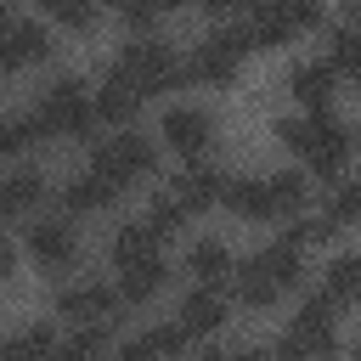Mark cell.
<instances>
[{"mask_svg":"<svg viewBox=\"0 0 361 361\" xmlns=\"http://www.w3.org/2000/svg\"><path fill=\"white\" fill-rule=\"evenodd\" d=\"M276 141L288 152H299L305 169L322 175V180H338L344 164H350V152H355V130L338 124L327 107L322 113H305V118H276Z\"/></svg>","mask_w":361,"mask_h":361,"instance_id":"obj_1","label":"cell"},{"mask_svg":"<svg viewBox=\"0 0 361 361\" xmlns=\"http://www.w3.org/2000/svg\"><path fill=\"white\" fill-rule=\"evenodd\" d=\"M113 73L130 79L141 96H164V90H175V85L186 79V62L175 56L169 39H158V34H130V39L118 45V56H113Z\"/></svg>","mask_w":361,"mask_h":361,"instance_id":"obj_2","label":"cell"},{"mask_svg":"<svg viewBox=\"0 0 361 361\" xmlns=\"http://www.w3.org/2000/svg\"><path fill=\"white\" fill-rule=\"evenodd\" d=\"M34 113H39V124H45V135H68V141H85L90 130H96V107H90V85L85 79H73V73H56L45 90H39V102H34Z\"/></svg>","mask_w":361,"mask_h":361,"instance_id":"obj_3","label":"cell"},{"mask_svg":"<svg viewBox=\"0 0 361 361\" xmlns=\"http://www.w3.org/2000/svg\"><path fill=\"white\" fill-rule=\"evenodd\" d=\"M338 305L333 299H322V293H310L305 305H299V316L282 327V355H293V361H327L333 350H338V316H333Z\"/></svg>","mask_w":361,"mask_h":361,"instance_id":"obj_4","label":"cell"},{"mask_svg":"<svg viewBox=\"0 0 361 361\" xmlns=\"http://www.w3.org/2000/svg\"><path fill=\"white\" fill-rule=\"evenodd\" d=\"M248 51H254L248 28H214V34H203V39L192 45V56H186V79H197V85H231V79L243 73Z\"/></svg>","mask_w":361,"mask_h":361,"instance_id":"obj_5","label":"cell"},{"mask_svg":"<svg viewBox=\"0 0 361 361\" xmlns=\"http://www.w3.org/2000/svg\"><path fill=\"white\" fill-rule=\"evenodd\" d=\"M90 169H102L118 192L124 186H135V180H152V169H158V147H152V135H141V130H118V135H107L96 152H90Z\"/></svg>","mask_w":361,"mask_h":361,"instance_id":"obj_6","label":"cell"},{"mask_svg":"<svg viewBox=\"0 0 361 361\" xmlns=\"http://www.w3.org/2000/svg\"><path fill=\"white\" fill-rule=\"evenodd\" d=\"M248 39L254 45H288L322 23V0H248Z\"/></svg>","mask_w":361,"mask_h":361,"instance_id":"obj_7","label":"cell"},{"mask_svg":"<svg viewBox=\"0 0 361 361\" xmlns=\"http://www.w3.org/2000/svg\"><path fill=\"white\" fill-rule=\"evenodd\" d=\"M51 51H56V45H51L45 23H28V17H17V11L0 0V73H23V68H39Z\"/></svg>","mask_w":361,"mask_h":361,"instance_id":"obj_8","label":"cell"},{"mask_svg":"<svg viewBox=\"0 0 361 361\" xmlns=\"http://www.w3.org/2000/svg\"><path fill=\"white\" fill-rule=\"evenodd\" d=\"M28 259H34L39 271H51V276L73 271V265H79V231H73L68 220H34V226H28Z\"/></svg>","mask_w":361,"mask_h":361,"instance_id":"obj_9","label":"cell"},{"mask_svg":"<svg viewBox=\"0 0 361 361\" xmlns=\"http://www.w3.org/2000/svg\"><path fill=\"white\" fill-rule=\"evenodd\" d=\"M118 288H107V282H68L62 293H56V316H68L73 327H102L107 316H118Z\"/></svg>","mask_w":361,"mask_h":361,"instance_id":"obj_10","label":"cell"},{"mask_svg":"<svg viewBox=\"0 0 361 361\" xmlns=\"http://www.w3.org/2000/svg\"><path fill=\"white\" fill-rule=\"evenodd\" d=\"M158 135H164L169 152H180V158H203L209 141H214V118H209L203 107H169Z\"/></svg>","mask_w":361,"mask_h":361,"instance_id":"obj_11","label":"cell"},{"mask_svg":"<svg viewBox=\"0 0 361 361\" xmlns=\"http://www.w3.org/2000/svg\"><path fill=\"white\" fill-rule=\"evenodd\" d=\"M175 327H180L186 338L220 333V327H226V293L209 288V282H197L192 293H180V305H175Z\"/></svg>","mask_w":361,"mask_h":361,"instance_id":"obj_12","label":"cell"},{"mask_svg":"<svg viewBox=\"0 0 361 361\" xmlns=\"http://www.w3.org/2000/svg\"><path fill=\"white\" fill-rule=\"evenodd\" d=\"M169 197H175L186 214L220 209V197H226V175H220V169H209V164H192V169H180V175L169 180Z\"/></svg>","mask_w":361,"mask_h":361,"instance_id":"obj_13","label":"cell"},{"mask_svg":"<svg viewBox=\"0 0 361 361\" xmlns=\"http://www.w3.org/2000/svg\"><path fill=\"white\" fill-rule=\"evenodd\" d=\"M333 90H338V73L327 68V56H322V62L310 56V62H293V68H288V96H293L305 113H322V107L333 102Z\"/></svg>","mask_w":361,"mask_h":361,"instance_id":"obj_14","label":"cell"},{"mask_svg":"<svg viewBox=\"0 0 361 361\" xmlns=\"http://www.w3.org/2000/svg\"><path fill=\"white\" fill-rule=\"evenodd\" d=\"M90 107H96V124H118V130H124V124H135V113H141V90L107 68V79L90 90Z\"/></svg>","mask_w":361,"mask_h":361,"instance_id":"obj_15","label":"cell"},{"mask_svg":"<svg viewBox=\"0 0 361 361\" xmlns=\"http://www.w3.org/2000/svg\"><path fill=\"white\" fill-rule=\"evenodd\" d=\"M62 203H68V214H102V209L118 203V186L102 169H79V175L62 180Z\"/></svg>","mask_w":361,"mask_h":361,"instance_id":"obj_16","label":"cell"},{"mask_svg":"<svg viewBox=\"0 0 361 361\" xmlns=\"http://www.w3.org/2000/svg\"><path fill=\"white\" fill-rule=\"evenodd\" d=\"M180 355H186V333L175 322H158L118 344V361H180Z\"/></svg>","mask_w":361,"mask_h":361,"instance_id":"obj_17","label":"cell"},{"mask_svg":"<svg viewBox=\"0 0 361 361\" xmlns=\"http://www.w3.org/2000/svg\"><path fill=\"white\" fill-rule=\"evenodd\" d=\"M164 282H169V265H164V254L118 265V299H124V305H152V299L164 293Z\"/></svg>","mask_w":361,"mask_h":361,"instance_id":"obj_18","label":"cell"},{"mask_svg":"<svg viewBox=\"0 0 361 361\" xmlns=\"http://www.w3.org/2000/svg\"><path fill=\"white\" fill-rule=\"evenodd\" d=\"M39 197H45V175H39V169H11V175H0V220L34 214Z\"/></svg>","mask_w":361,"mask_h":361,"instance_id":"obj_19","label":"cell"},{"mask_svg":"<svg viewBox=\"0 0 361 361\" xmlns=\"http://www.w3.org/2000/svg\"><path fill=\"white\" fill-rule=\"evenodd\" d=\"M231 293H237V305H248V310H271V305L282 299V288L271 282V271L259 265V254L243 259V265H231Z\"/></svg>","mask_w":361,"mask_h":361,"instance_id":"obj_20","label":"cell"},{"mask_svg":"<svg viewBox=\"0 0 361 361\" xmlns=\"http://www.w3.org/2000/svg\"><path fill=\"white\" fill-rule=\"evenodd\" d=\"M265 197H271V220H293L310 203V180L299 169H276V175H265Z\"/></svg>","mask_w":361,"mask_h":361,"instance_id":"obj_21","label":"cell"},{"mask_svg":"<svg viewBox=\"0 0 361 361\" xmlns=\"http://www.w3.org/2000/svg\"><path fill=\"white\" fill-rule=\"evenodd\" d=\"M164 254V231L152 220H124L113 231V265H130V259H152Z\"/></svg>","mask_w":361,"mask_h":361,"instance_id":"obj_22","label":"cell"},{"mask_svg":"<svg viewBox=\"0 0 361 361\" xmlns=\"http://www.w3.org/2000/svg\"><path fill=\"white\" fill-rule=\"evenodd\" d=\"M231 248L220 243V237H197L192 248H186V271H192V282H209V288H220L226 276H231Z\"/></svg>","mask_w":361,"mask_h":361,"instance_id":"obj_23","label":"cell"},{"mask_svg":"<svg viewBox=\"0 0 361 361\" xmlns=\"http://www.w3.org/2000/svg\"><path fill=\"white\" fill-rule=\"evenodd\" d=\"M322 299H333V305L361 299V254H338V259L322 265Z\"/></svg>","mask_w":361,"mask_h":361,"instance_id":"obj_24","label":"cell"},{"mask_svg":"<svg viewBox=\"0 0 361 361\" xmlns=\"http://www.w3.org/2000/svg\"><path fill=\"white\" fill-rule=\"evenodd\" d=\"M259 265L271 271V282H276L282 293L305 282V248H299V243H288V237H282V243H271V248H259Z\"/></svg>","mask_w":361,"mask_h":361,"instance_id":"obj_25","label":"cell"},{"mask_svg":"<svg viewBox=\"0 0 361 361\" xmlns=\"http://www.w3.org/2000/svg\"><path fill=\"white\" fill-rule=\"evenodd\" d=\"M45 141V124H39V113L28 107V113H6L0 118V158H23L28 147H39Z\"/></svg>","mask_w":361,"mask_h":361,"instance_id":"obj_26","label":"cell"},{"mask_svg":"<svg viewBox=\"0 0 361 361\" xmlns=\"http://www.w3.org/2000/svg\"><path fill=\"white\" fill-rule=\"evenodd\" d=\"M0 361H56V338H51V327L34 322V327L11 333V338L0 344Z\"/></svg>","mask_w":361,"mask_h":361,"instance_id":"obj_27","label":"cell"},{"mask_svg":"<svg viewBox=\"0 0 361 361\" xmlns=\"http://www.w3.org/2000/svg\"><path fill=\"white\" fill-rule=\"evenodd\" d=\"M327 68L350 85H361V34L355 28H333L327 34Z\"/></svg>","mask_w":361,"mask_h":361,"instance_id":"obj_28","label":"cell"},{"mask_svg":"<svg viewBox=\"0 0 361 361\" xmlns=\"http://www.w3.org/2000/svg\"><path fill=\"white\" fill-rule=\"evenodd\" d=\"M333 226H355L361 220V175H344V180H333V197H327V209H322Z\"/></svg>","mask_w":361,"mask_h":361,"instance_id":"obj_29","label":"cell"},{"mask_svg":"<svg viewBox=\"0 0 361 361\" xmlns=\"http://www.w3.org/2000/svg\"><path fill=\"white\" fill-rule=\"evenodd\" d=\"M39 11H45L56 28H68V34H85V28L96 23V0H39Z\"/></svg>","mask_w":361,"mask_h":361,"instance_id":"obj_30","label":"cell"},{"mask_svg":"<svg viewBox=\"0 0 361 361\" xmlns=\"http://www.w3.org/2000/svg\"><path fill=\"white\" fill-rule=\"evenodd\" d=\"M56 361H107V338H102V327H79L68 344H56Z\"/></svg>","mask_w":361,"mask_h":361,"instance_id":"obj_31","label":"cell"},{"mask_svg":"<svg viewBox=\"0 0 361 361\" xmlns=\"http://www.w3.org/2000/svg\"><path fill=\"white\" fill-rule=\"evenodd\" d=\"M333 231H338V226H333L327 214H316V220H310V214H293V231H288V243H299V248H310V243H327Z\"/></svg>","mask_w":361,"mask_h":361,"instance_id":"obj_32","label":"cell"},{"mask_svg":"<svg viewBox=\"0 0 361 361\" xmlns=\"http://www.w3.org/2000/svg\"><path fill=\"white\" fill-rule=\"evenodd\" d=\"M147 220H152V226H158V231H164V237H169V231H180V226H186V220H192V214H186V209H180V203H175V197H169V192H164V197H158V203H152V214H147Z\"/></svg>","mask_w":361,"mask_h":361,"instance_id":"obj_33","label":"cell"},{"mask_svg":"<svg viewBox=\"0 0 361 361\" xmlns=\"http://www.w3.org/2000/svg\"><path fill=\"white\" fill-rule=\"evenodd\" d=\"M107 6H113L130 28H152V23H158V6H152V0H107Z\"/></svg>","mask_w":361,"mask_h":361,"instance_id":"obj_34","label":"cell"},{"mask_svg":"<svg viewBox=\"0 0 361 361\" xmlns=\"http://www.w3.org/2000/svg\"><path fill=\"white\" fill-rule=\"evenodd\" d=\"M197 361H259V350H203Z\"/></svg>","mask_w":361,"mask_h":361,"instance_id":"obj_35","label":"cell"},{"mask_svg":"<svg viewBox=\"0 0 361 361\" xmlns=\"http://www.w3.org/2000/svg\"><path fill=\"white\" fill-rule=\"evenodd\" d=\"M197 6H203L209 17H231V11H243L248 0H197Z\"/></svg>","mask_w":361,"mask_h":361,"instance_id":"obj_36","label":"cell"},{"mask_svg":"<svg viewBox=\"0 0 361 361\" xmlns=\"http://www.w3.org/2000/svg\"><path fill=\"white\" fill-rule=\"evenodd\" d=\"M344 28H355V34H361V0H344Z\"/></svg>","mask_w":361,"mask_h":361,"instance_id":"obj_37","label":"cell"},{"mask_svg":"<svg viewBox=\"0 0 361 361\" xmlns=\"http://www.w3.org/2000/svg\"><path fill=\"white\" fill-rule=\"evenodd\" d=\"M11 259H17V254H11V243H6V237H0V282H6V276H11Z\"/></svg>","mask_w":361,"mask_h":361,"instance_id":"obj_38","label":"cell"},{"mask_svg":"<svg viewBox=\"0 0 361 361\" xmlns=\"http://www.w3.org/2000/svg\"><path fill=\"white\" fill-rule=\"evenodd\" d=\"M152 6H158V17H169V11H186L192 0H152Z\"/></svg>","mask_w":361,"mask_h":361,"instance_id":"obj_39","label":"cell"},{"mask_svg":"<svg viewBox=\"0 0 361 361\" xmlns=\"http://www.w3.org/2000/svg\"><path fill=\"white\" fill-rule=\"evenodd\" d=\"M259 361H293V355H282V350H259Z\"/></svg>","mask_w":361,"mask_h":361,"instance_id":"obj_40","label":"cell"},{"mask_svg":"<svg viewBox=\"0 0 361 361\" xmlns=\"http://www.w3.org/2000/svg\"><path fill=\"white\" fill-rule=\"evenodd\" d=\"M350 361H361V338H355V350H350Z\"/></svg>","mask_w":361,"mask_h":361,"instance_id":"obj_41","label":"cell"},{"mask_svg":"<svg viewBox=\"0 0 361 361\" xmlns=\"http://www.w3.org/2000/svg\"><path fill=\"white\" fill-rule=\"evenodd\" d=\"M355 141H361V135H355Z\"/></svg>","mask_w":361,"mask_h":361,"instance_id":"obj_42","label":"cell"}]
</instances>
